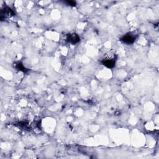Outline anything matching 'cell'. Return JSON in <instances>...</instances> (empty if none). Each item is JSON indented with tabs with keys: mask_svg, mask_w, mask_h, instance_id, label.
I'll use <instances>...</instances> for the list:
<instances>
[{
	"mask_svg": "<svg viewBox=\"0 0 159 159\" xmlns=\"http://www.w3.org/2000/svg\"><path fill=\"white\" fill-rule=\"evenodd\" d=\"M135 39H136V35L134 34L131 32L125 34L120 38V40L124 43H125L127 45L132 44L133 43H134V42L135 41Z\"/></svg>",
	"mask_w": 159,
	"mask_h": 159,
	"instance_id": "obj_1",
	"label": "cell"
},
{
	"mask_svg": "<svg viewBox=\"0 0 159 159\" xmlns=\"http://www.w3.org/2000/svg\"><path fill=\"white\" fill-rule=\"evenodd\" d=\"M116 58L114 57H109V58L106 57L101 60V63L108 68H112L115 66L116 61Z\"/></svg>",
	"mask_w": 159,
	"mask_h": 159,
	"instance_id": "obj_2",
	"label": "cell"
},
{
	"mask_svg": "<svg viewBox=\"0 0 159 159\" xmlns=\"http://www.w3.org/2000/svg\"><path fill=\"white\" fill-rule=\"evenodd\" d=\"M66 41L71 44L75 45L80 41V37L76 33H70L66 35Z\"/></svg>",
	"mask_w": 159,
	"mask_h": 159,
	"instance_id": "obj_3",
	"label": "cell"
},
{
	"mask_svg": "<svg viewBox=\"0 0 159 159\" xmlns=\"http://www.w3.org/2000/svg\"><path fill=\"white\" fill-rule=\"evenodd\" d=\"M16 68L18 70H20L21 71H23V72H26L27 71V70L25 68V67L23 65V64H22L20 62H19L17 63H16Z\"/></svg>",
	"mask_w": 159,
	"mask_h": 159,
	"instance_id": "obj_4",
	"label": "cell"
},
{
	"mask_svg": "<svg viewBox=\"0 0 159 159\" xmlns=\"http://www.w3.org/2000/svg\"><path fill=\"white\" fill-rule=\"evenodd\" d=\"M65 2L67 3L68 5H70L71 6H75L76 4V2L74 1H65Z\"/></svg>",
	"mask_w": 159,
	"mask_h": 159,
	"instance_id": "obj_5",
	"label": "cell"
}]
</instances>
